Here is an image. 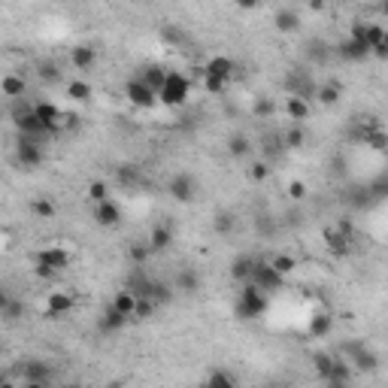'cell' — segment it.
Wrapping results in <instances>:
<instances>
[{
  "instance_id": "3957f363",
  "label": "cell",
  "mask_w": 388,
  "mask_h": 388,
  "mask_svg": "<svg viewBox=\"0 0 388 388\" xmlns=\"http://www.w3.org/2000/svg\"><path fill=\"white\" fill-rule=\"evenodd\" d=\"M15 373L22 376V382L27 388H46L55 382V364L43 361V358H25V361H18Z\"/></svg>"
},
{
  "instance_id": "ffe728a7",
  "label": "cell",
  "mask_w": 388,
  "mask_h": 388,
  "mask_svg": "<svg viewBox=\"0 0 388 388\" xmlns=\"http://www.w3.org/2000/svg\"><path fill=\"white\" fill-rule=\"evenodd\" d=\"M70 64L76 70H91L97 64V46H91V43H79V46H73L70 49Z\"/></svg>"
},
{
  "instance_id": "5bb4252c",
  "label": "cell",
  "mask_w": 388,
  "mask_h": 388,
  "mask_svg": "<svg viewBox=\"0 0 388 388\" xmlns=\"http://www.w3.org/2000/svg\"><path fill=\"white\" fill-rule=\"evenodd\" d=\"M95 221H97V228H106V230L118 228L122 225V207L113 198L95 203Z\"/></svg>"
},
{
  "instance_id": "836d02e7",
  "label": "cell",
  "mask_w": 388,
  "mask_h": 388,
  "mask_svg": "<svg viewBox=\"0 0 388 388\" xmlns=\"http://www.w3.org/2000/svg\"><path fill=\"white\" fill-rule=\"evenodd\" d=\"M234 228H237V216L230 209H219L216 216H212V230H216L219 237L234 234Z\"/></svg>"
},
{
  "instance_id": "ab89813d",
  "label": "cell",
  "mask_w": 388,
  "mask_h": 388,
  "mask_svg": "<svg viewBox=\"0 0 388 388\" xmlns=\"http://www.w3.org/2000/svg\"><path fill=\"white\" fill-rule=\"evenodd\" d=\"M31 212L36 219H55V216H58V207H55L52 198H34L31 200Z\"/></svg>"
},
{
  "instance_id": "8d00e7d4",
  "label": "cell",
  "mask_w": 388,
  "mask_h": 388,
  "mask_svg": "<svg viewBox=\"0 0 388 388\" xmlns=\"http://www.w3.org/2000/svg\"><path fill=\"white\" fill-rule=\"evenodd\" d=\"M361 143H364L370 152H388V131H385V127L367 131V134L361 137Z\"/></svg>"
},
{
  "instance_id": "11a10c76",
  "label": "cell",
  "mask_w": 388,
  "mask_h": 388,
  "mask_svg": "<svg viewBox=\"0 0 388 388\" xmlns=\"http://www.w3.org/2000/svg\"><path fill=\"white\" fill-rule=\"evenodd\" d=\"M307 194H310L307 182H300V179H291V182H289V198H291V200H303Z\"/></svg>"
},
{
  "instance_id": "94428289",
  "label": "cell",
  "mask_w": 388,
  "mask_h": 388,
  "mask_svg": "<svg viewBox=\"0 0 388 388\" xmlns=\"http://www.w3.org/2000/svg\"><path fill=\"white\" fill-rule=\"evenodd\" d=\"M334 225H337L340 230H346V234H352V237H355V225H352V221H349V219H337Z\"/></svg>"
},
{
  "instance_id": "d590c367",
  "label": "cell",
  "mask_w": 388,
  "mask_h": 388,
  "mask_svg": "<svg viewBox=\"0 0 388 388\" xmlns=\"http://www.w3.org/2000/svg\"><path fill=\"white\" fill-rule=\"evenodd\" d=\"M67 95L76 100V104H88L91 95H95V88H91V82H85V79H70L67 82Z\"/></svg>"
},
{
  "instance_id": "277c9868",
  "label": "cell",
  "mask_w": 388,
  "mask_h": 388,
  "mask_svg": "<svg viewBox=\"0 0 388 388\" xmlns=\"http://www.w3.org/2000/svg\"><path fill=\"white\" fill-rule=\"evenodd\" d=\"M43 143H46V140H40V137L15 134V161H18V167H25V170L40 167V164L46 161Z\"/></svg>"
},
{
  "instance_id": "f6af8a7d",
  "label": "cell",
  "mask_w": 388,
  "mask_h": 388,
  "mask_svg": "<svg viewBox=\"0 0 388 388\" xmlns=\"http://www.w3.org/2000/svg\"><path fill=\"white\" fill-rule=\"evenodd\" d=\"M249 179H252V182H267V179H270V161H267V158H258V161H252V164H249Z\"/></svg>"
},
{
  "instance_id": "bcb514c9",
  "label": "cell",
  "mask_w": 388,
  "mask_h": 388,
  "mask_svg": "<svg viewBox=\"0 0 388 388\" xmlns=\"http://www.w3.org/2000/svg\"><path fill=\"white\" fill-rule=\"evenodd\" d=\"M270 264L279 270L282 276H291L294 270H298V258L294 255H289V252H282V255H276V258H270Z\"/></svg>"
},
{
  "instance_id": "ba28073f",
  "label": "cell",
  "mask_w": 388,
  "mask_h": 388,
  "mask_svg": "<svg viewBox=\"0 0 388 388\" xmlns=\"http://www.w3.org/2000/svg\"><path fill=\"white\" fill-rule=\"evenodd\" d=\"M282 88H285V95H298L303 100L316 97V82H312V76L307 70H289L282 79Z\"/></svg>"
},
{
  "instance_id": "c3c4849f",
  "label": "cell",
  "mask_w": 388,
  "mask_h": 388,
  "mask_svg": "<svg viewBox=\"0 0 388 388\" xmlns=\"http://www.w3.org/2000/svg\"><path fill=\"white\" fill-rule=\"evenodd\" d=\"M273 113H276L273 97H255V104H252V116L255 118H270Z\"/></svg>"
},
{
  "instance_id": "ac0fdd59",
  "label": "cell",
  "mask_w": 388,
  "mask_h": 388,
  "mask_svg": "<svg viewBox=\"0 0 388 388\" xmlns=\"http://www.w3.org/2000/svg\"><path fill=\"white\" fill-rule=\"evenodd\" d=\"M337 55H340L343 61H364V58H370V55H373V49H370V43L346 36V40L337 46Z\"/></svg>"
},
{
  "instance_id": "6125c7cd",
  "label": "cell",
  "mask_w": 388,
  "mask_h": 388,
  "mask_svg": "<svg viewBox=\"0 0 388 388\" xmlns=\"http://www.w3.org/2000/svg\"><path fill=\"white\" fill-rule=\"evenodd\" d=\"M310 9H312V13H325V9H328V0H310Z\"/></svg>"
},
{
  "instance_id": "816d5d0a",
  "label": "cell",
  "mask_w": 388,
  "mask_h": 388,
  "mask_svg": "<svg viewBox=\"0 0 388 388\" xmlns=\"http://www.w3.org/2000/svg\"><path fill=\"white\" fill-rule=\"evenodd\" d=\"M385 25H376V22H367V43H370V49H376L382 40H385Z\"/></svg>"
},
{
  "instance_id": "f5cc1de1",
  "label": "cell",
  "mask_w": 388,
  "mask_h": 388,
  "mask_svg": "<svg viewBox=\"0 0 388 388\" xmlns=\"http://www.w3.org/2000/svg\"><path fill=\"white\" fill-rule=\"evenodd\" d=\"M367 188H370L373 200H385V198H388V173H382V176H376Z\"/></svg>"
},
{
  "instance_id": "52a82bcc",
  "label": "cell",
  "mask_w": 388,
  "mask_h": 388,
  "mask_svg": "<svg viewBox=\"0 0 388 388\" xmlns=\"http://www.w3.org/2000/svg\"><path fill=\"white\" fill-rule=\"evenodd\" d=\"M285 279H289V276H282V273L276 270V267H273L270 261H258V264H255L252 282H255L261 291H267V294L282 291V289H285Z\"/></svg>"
},
{
  "instance_id": "7402d4cb",
  "label": "cell",
  "mask_w": 388,
  "mask_h": 388,
  "mask_svg": "<svg viewBox=\"0 0 388 388\" xmlns=\"http://www.w3.org/2000/svg\"><path fill=\"white\" fill-rule=\"evenodd\" d=\"M255 264H258V258L252 255H237L234 261H230V279H234L237 285H243V282H252V273H255Z\"/></svg>"
},
{
  "instance_id": "60d3db41",
  "label": "cell",
  "mask_w": 388,
  "mask_h": 388,
  "mask_svg": "<svg viewBox=\"0 0 388 388\" xmlns=\"http://www.w3.org/2000/svg\"><path fill=\"white\" fill-rule=\"evenodd\" d=\"M334 361H337V358L331 355V352H316V355H312V370H316V376H319L321 382L328 380V373H331V367H334Z\"/></svg>"
},
{
  "instance_id": "6f0895ef",
  "label": "cell",
  "mask_w": 388,
  "mask_h": 388,
  "mask_svg": "<svg viewBox=\"0 0 388 388\" xmlns=\"http://www.w3.org/2000/svg\"><path fill=\"white\" fill-rule=\"evenodd\" d=\"M34 273L40 276V279H55V276H58V270H52V267H46V264H34Z\"/></svg>"
},
{
  "instance_id": "680465c9",
  "label": "cell",
  "mask_w": 388,
  "mask_h": 388,
  "mask_svg": "<svg viewBox=\"0 0 388 388\" xmlns=\"http://www.w3.org/2000/svg\"><path fill=\"white\" fill-rule=\"evenodd\" d=\"M234 4L240 6V9H246V13H252V9H258L264 4V0H234Z\"/></svg>"
},
{
  "instance_id": "4dcf8cb0",
  "label": "cell",
  "mask_w": 388,
  "mask_h": 388,
  "mask_svg": "<svg viewBox=\"0 0 388 388\" xmlns=\"http://www.w3.org/2000/svg\"><path fill=\"white\" fill-rule=\"evenodd\" d=\"M285 113H289L291 122H303V118H310V100L298 95H285Z\"/></svg>"
},
{
  "instance_id": "be15d7a7",
  "label": "cell",
  "mask_w": 388,
  "mask_h": 388,
  "mask_svg": "<svg viewBox=\"0 0 388 388\" xmlns=\"http://www.w3.org/2000/svg\"><path fill=\"white\" fill-rule=\"evenodd\" d=\"M380 13L388 18V0H380Z\"/></svg>"
},
{
  "instance_id": "603a6c76",
  "label": "cell",
  "mask_w": 388,
  "mask_h": 388,
  "mask_svg": "<svg viewBox=\"0 0 388 388\" xmlns=\"http://www.w3.org/2000/svg\"><path fill=\"white\" fill-rule=\"evenodd\" d=\"M0 316H4L6 325H18L25 319V300L13 298V294H4L0 298Z\"/></svg>"
},
{
  "instance_id": "f907efd6",
  "label": "cell",
  "mask_w": 388,
  "mask_h": 388,
  "mask_svg": "<svg viewBox=\"0 0 388 388\" xmlns=\"http://www.w3.org/2000/svg\"><path fill=\"white\" fill-rule=\"evenodd\" d=\"M203 88H207L209 95H225V91H228V79H221V76H212V73H207V76H203Z\"/></svg>"
},
{
  "instance_id": "83f0119b",
  "label": "cell",
  "mask_w": 388,
  "mask_h": 388,
  "mask_svg": "<svg viewBox=\"0 0 388 388\" xmlns=\"http://www.w3.org/2000/svg\"><path fill=\"white\" fill-rule=\"evenodd\" d=\"M334 334V316L331 312H312L310 319V337L312 340H325Z\"/></svg>"
},
{
  "instance_id": "e575fe53",
  "label": "cell",
  "mask_w": 388,
  "mask_h": 388,
  "mask_svg": "<svg viewBox=\"0 0 388 388\" xmlns=\"http://www.w3.org/2000/svg\"><path fill=\"white\" fill-rule=\"evenodd\" d=\"M167 73H170V70H167V67H161V64H146V67H143L140 73H137V76L146 79L152 88H161V85H164V79H167Z\"/></svg>"
},
{
  "instance_id": "b9f144b4",
  "label": "cell",
  "mask_w": 388,
  "mask_h": 388,
  "mask_svg": "<svg viewBox=\"0 0 388 388\" xmlns=\"http://www.w3.org/2000/svg\"><path fill=\"white\" fill-rule=\"evenodd\" d=\"M113 303L118 310L125 312V316H131L134 319V307H137V294L131 291V289H122V291H116V298H113Z\"/></svg>"
},
{
  "instance_id": "681fc988",
  "label": "cell",
  "mask_w": 388,
  "mask_h": 388,
  "mask_svg": "<svg viewBox=\"0 0 388 388\" xmlns=\"http://www.w3.org/2000/svg\"><path fill=\"white\" fill-rule=\"evenodd\" d=\"M158 34H161V40L170 43V46H182V43H186V34H182L179 25H164Z\"/></svg>"
},
{
  "instance_id": "4fadbf2b",
  "label": "cell",
  "mask_w": 388,
  "mask_h": 388,
  "mask_svg": "<svg viewBox=\"0 0 388 388\" xmlns=\"http://www.w3.org/2000/svg\"><path fill=\"white\" fill-rule=\"evenodd\" d=\"M116 186L125 188V191L143 188V186H146V173H143V167H140V164H131V161L118 164V167H116Z\"/></svg>"
},
{
  "instance_id": "30bf717a",
  "label": "cell",
  "mask_w": 388,
  "mask_h": 388,
  "mask_svg": "<svg viewBox=\"0 0 388 388\" xmlns=\"http://www.w3.org/2000/svg\"><path fill=\"white\" fill-rule=\"evenodd\" d=\"M321 240H325V249L334 258H349L352 255V234H346V230H340L337 225H328L321 230Z\"/></svg>"
},
{
  "instance_id": "484cf974",
  "label": "cell",
  "mask_w": 388,
  "mask_h": 388,
  "mask_svg": "<svg viewBox=\"0 0 388 388\" xmlns=\"http://www.w3.org/2000/svg\"><path fill=\"white\" fill-rule=\"evenodd\" d=\"M203 289V276L194 270V267H182L176 273V291L182 294H198Z\"/></svg>"
},
{
  "instance_id": "74e56055",
  "label": "cell",
  "mask_w": 388,
  "mask_h": 388,
  "mask_svg": "<svg viewBox=\"0 0 388 388\" xmlns=\"http://www.w3.org/2000/svg\"><path fill=\"white\" fill-rule=\"evenodd\" d=\"M207 385L212 388H230V385H237V376L228 370V367H216V370H209L207 373V380H203Z\"/></svg>"
},
{
  "instance_id": "8fae6325",
  "label": "cell",
  "mask_w": 388,
  "mask_h": 388,
  "mask_svg": "<svg viewBox=\"0 0 388 388\" xmlns=\"http://www.w3.org/2000/svg\"><path fill=\"white\" fill-rule=\"evenodd\" d=\"M34 113L40 116V122L46 125V131H49V137L61 134L64 118H67V116L61 113V106H58V104H52V100H36V104H34Z\"/></svg>"
},
{
  "instance_id": "9c48e42d",
  "label": "cell",
  "mask_w": 388,
  "mask_h": 388,
  "mask_svg": "<svg viewBox=\"0 0 388 388\" xmlns=\"http://www.w3.org/2000/svg\"><path fill=\"white\" fill-rule=\"evenodd\" d=\"M167 194L176 203H191L194 198H198V179H194L191 173H186V170L173 173L170 182H167Z\"/></svg>"
},
{
  "instance_id": "e0dca14e",
  "label": "cell",
  "mask_w": 388,
  "mask_h": 388,
  "mask_svg": "<svg viewBox=\"0 0 388 388\" xmlns=\"http://www.w3.org/2000/svg\"><path fill=\"white\" fill-rule=\"evenodd\" d=\"M273 27L279 34H298L300 27H303V18H300L298 9L282 6V9H276V15H273Z\"/></svg>"
},
{
  "instance_id": "2e32d148",
  "label": "cell",
  "mask_w": 388,
  "mask_h": 388,
  "mask_svg": "<svg viewBox=\"0 0 388 388\" xmlns=\"http://www.w3.org/2000/svg\"><path fill=\"white\" fill-rule=\"evenodd\" d=\"M127 321H134V319H131V316H125V312L118 310L113 300H109V307H106L104 312H100V319H97V328L104 331V334H118V331H122V328L127 325Z\"/></svg>"
},
{
  "instance_id": "7c38bea8",
  "label": "cell",
  "mask_w": 388,
  "mask_h": 388,
  "mask_svg": "<svg viewBox=\"0 0 388 388\" xmlns=\"http://www.w3.org/2000/svg\"><path fill=\"white\" fill-rule=\"evenodd\" d=\"M70 261H73V255L64 246H46V249H40V252L34 255V264H46V267H52V270H58V273L67 270Z\"/></svg>"
},
{
  "instance_id": "9f6ffc18",
  "label": "cell",
  "mask_w": 388,
  "mask_h": 388,
  "mask_svg": "<svg viewBox=\"0 0 388 388\" xmlns=\"http://www.w3.org/2000/svg\"><path fill=\"white\" fill-rule=\"evenodd\" d=\"M349 36H352V40H364V43H367V22L355 18V22L349 25Z\"/></svg>"
},
{
  "instance_id": "f1b7e54d",
  "label": "cell",
  "mask_w": 388,
  "mask_h": 388,
  "mask_svg": "<svg viewBox=\"0 0 388 388\" xmlns=\"http://www.w3.org/2000/svg\"><path fill=\"white\" fill-rule=\"evenodd\" d=\"M352 361L349 358H337L334 367H331V373H328V385H346V382H352Z\"/></svg>"
},
{
  "instance_id": "cb8c5ba5",
  "label": "cell",
  "mask_w": 388,
  "mask_h": 388,
  "mask_svg": "<svg viewBox=\"0 0 388 388\" xmlns=\"http://www.w3.org/2000/svg\"><path fill=\"white\" fill-rule=\"evenodd\" d=\"M203 67H207V73H212V76H221L228 82L237 76V64H234V58H228V55H212Z\"/></svg>"
},
{
  "instance_id": "d6986e66",
  "label": "cell",
  "mask_w": 388,
  "mask_h": 388,
  "mask_svg": "<svg viewBox=\"0 0 388 388\" xmlns=\"http://www.w3.org/2000/svg\"><path fill=\"white\" fill-rule=\"evenodd\" d=\"M173 237H176V234H173V228L167 225V221H158V225H152V230H149V237H146V240H149V246L155 249V255H164L173 246Z\"/></svg>"
},
{
  "instance_id": "d4e9b609",
  "label": "cell",
  "mask_w": 388,
  "mask_h": 388,
  "mask_svg": "<svg viewBox=\"0 0 388 388\" xmlns=\"http://www.w3.org/2000/svg\"><path fill=\"white\" fill-rule=\"evenodd\" d=\"M252 152H255V143L249 140L246 134H240V131H237V134H230V137H228V155H230L234 161H246Z\"/></svg>"
},
{
  "instance_id": "d6a6232c",
  "label": "cell",
  "mask_w": 388,
  "mask_h": 388,
  "mask_svg": "<svg viewBox=\"0 0 388 388\" xmlns=\"http://www.w3.org/2000/svg\"><path fill=\"white\" fill-rule=\"evenodd\" d=\"M0 88H4V95H6V97L18 100V97H25V91H27V82H25V76H22V73H6V76H4V82H0Z\"/></svg>"
},
{
  "instance_id": "1f68e13d",
  "label": "cell",
  "mask_w": 388,
  "mask_h": 388,
  "mask_svg": "<svg viewBox=\"0 0 388 388\" xmlns=\"http://www.w3.org/2000/svg\"><path fill=\"white\" fill-rule=\"evenodd\" d=\"M155 255V249L149 246V240H134L131 246H127V258H131L134 267H146V261Z\"/></svg>"
},
{
  "instance_id": "7dc6e473",
  "label": "cell",
  "mask_w": 388,
  "mask_h": 388,
  "mask_svg": "<svg viewBox=\"0 0 388 388\" xmlns=\"http://www.w3.org/2000/svg\"><path fill=\"white\" fill-rule=\"evenodd\" d=\"M113 194H109V182H104V179H95L88 186V200L91 203H100V200H109Z\"/></svg>"
},
{
  "instance_id": "7a4b0ae2",
  "label": "cell",
  "mask_w": 388,
  "mask_h": 388,
  "mask_svg": "<svg viewBox=\"0 0 388 388\" xmlns=\"http://www.w3.org/2000/svg\"><path fill=\"white\" fill-rule=\"evenodd\" d=\"M158 100L170 109L186 106L191 100V76H186V73H179V70H170L164 85L158 88Z\"/></svg>"
},
{
  "instance_id": "9a60e30c",
  "label": "cell",
  "mask_w": 388,
  "mask_h": 388,
  "mask_svg": "<svg viewBox=\"0 0 388 388\" xmlns=\"http://www.w3.org/2000/svg\"><path fill=\"white\" fill-rule=\"evenodd\" d=\"M73 310H76V298L70 291H49V300H46V316L49 319H64Z\"/></svg>"
},
{
  "instance_id": "5b68a950",
  "label": "cell",
  "mask_w": 388,
  "mask_h": 388,
  "mask_svg": "<svg viewBox=\"0 0 388 388\" xmlns=\"http://www.w3.org/2000/svg\"><path fill=\"white\" fill-rule=\"evenodd\" d=\"M340 352L352 361L355 370H361V373H376V370H380V355H376L364 340H349V343L340 346Z\"/></svg>"
},
{
  "instance_id": "4316f807",
  "label": "cell",
  "mask_w": 388,
  "mask_h": 388,
  "mask_svg": "<svg viewBox=\"0 0 388 388\" xmlns=\"http://www.w3.org/2000/svg\"><path fill=\"white\" fill-rule=\"evenodd\" d=\"M285 152H289V149H285L282 134H264L261 137V158H267L273 164V161H279Z\"/></svg>"
},
{
  "instance_id": "f546056e",
  "label": "cell",
  "mask_w": 388,
  "mask_h": 388,
  "mask_svg": "<svg viewBox=\"0 0 388 388\" xmlns=\"http://www.w3.org/2000/svg\"><path fill=\"white\" fill-rule=\"evenodd\" d=\"M340 97H343V85H340V82H325V85L316 88V100L321 106H328V109L337 106Z\"/></svg>"
},
{
  "instance_id": "44dd1931",
  "label": "cell",
  "mask_w": 388,
  "mask_h": 388,
  "mask_svg": "<svg viewBox=\"0 0 388 388\" xmlns=\"http://www.w3.org/2000/svg\"><path fill=\"white\" fill-rule=\"evenodd\" d=\"M125 289H131V291L137 294V298H152V291H155V279L143 270V267H134L131 276H127V282H125Z\"/></svg>"
},
{
  "instance_id": "6da1fadb",
  "label": "cell",
  "mask_w": 388,
  "mask_h": 388,
  "mask_svg": "<svg viewBox=\"0 0 388 388\" xmlns=\"http://www.w3.org/2000/svg\"><path fill=\"white\" fill-rule=\"evenodd\" d=\"M270 310V294L261 291L255 282H243L237 291V303H234V312L243 321H258L264 312Z\"/></svg>"
},
{
  "instance_id": "db71d44e",
  "label": "cell",
  "mask_w": 388,
  "mask_h": 388,
  "mask_svg": "<svg viewBox=\"0 0 388 388\" xmlns=\"http://www.w3.org/2000/svg\"><path fill=\"white\" fill-rule=\"evenodd\" d=\"M152 298L158 300V303H170V300H173L170 285H167V282H161V279H155V291H152Z\"/></svg>"
},
{
  "instance_id": "7bdbcfd3",
  "label": "cell",
  "mask_w": 388,
  "mask_h": 388,
  "mask_svg": "<svg viewBox=\"0 0 388 388\" xmlns=\"http://www.w3.org/2000/svg\"><path fill=\"white\" fill-rule=\"evenodd\" d=\"M155 310H158V300L155 298H137V307H134V321H146L155 316Z\"/></svg>"
},
{
  "instance_id": "91938a15",
  "label": "cell",
  "mask_w": 388,
  "mask_h": 388,
  "mask_svg": "<svg viewBox=\"0 0 388 388\" xmlns=\"http://www.w3.org/2000/svg\"><path fill=\"white\" fill-rule=\"evenodd\" d=\"M373 55H376V58H382V61H388V31H385V40L373 49Z\"/></svg>"
},
{
  "instance_id": "8992f818",
  "label": "cell",
  "mask_w": 388,
  "mask_h": 388,
  "mask_svg": "<svg viewBox=\"0 0 388 388\" xmlns=\"http://www.w3.org/2000/svg\"><path fill=\"white\" fill-rule=\"evenodd\" d=\"M125 100L134 109H152V106L161 104V100H158V88H152L149 82L140 79V76H131V79L125 82Z\"/></svg>"
},
{
  "instance_id": "ee69618b",
  "label": "cell",
  "mask_w": 388,
  "mask_h": 388,
  "mask_svg": "<svg viewBox=\"0 0 388 388\" xmlns=\"http://www.w3.org/2000/svg\"><path fill=\"white\" fill-rule=\"evenodd\" d=\"M36 76L43 82H49V85H55V82H61V67L55 61H40L36 64Z\"/></svg>"
},
{
  "instance_id": "f35d334b",
  "label": "cell",
  "mask_w": 388,
  "mask_h": 388,
  "mask_svg": "<svg viewBox=\"0 0 388 388\" xmlns=\"http://www.w3.org/2000/svg\"><path fill=\"white\" fill-rule=\"evenodd\" d=\"M282 140H285V149H291V152H298V149H303V146H307V134H303V127L294 122L289 131L282 134Z\"/></svg>"
}]
</instances>
